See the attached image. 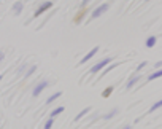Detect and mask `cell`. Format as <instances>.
Listing matches in <instances>:
<instances>
[{"mask_svg":"<svg viewBox=\"0 0 162 129\" xmlns=\"http://www.w3.org/2000/svg\"><path fill=\"white\" fill-rule=\"evenodd\" d=\"M110 61H111V59H110V57H105V59H102L100 62H97L95 66L91 69V73H97V72H100V70H102V69H103L105 66H108V64H110Z\"/></svg>","mask_w":162,"mask_h":129,"instance_id":"cell-1","label":"cell"},{"mask_svg":"<svg viewBox=\"0 0 162 129\" xmlns=\"http://www.w3.org/2000/svg\"><path fill=\"white\" fill-rule=\"evenodd\" d=\"M106 10H108V5L103 3V5H100L99 8H95V10H94V13H92V18H99L100 15H103Z\"/></svg>","mask_w":162,"mask_h":129,"instance_id":"cell-2","label":"cell"},{"mask_svg":"<svg viewBox=\"0 0 162 129\" xmlns=\"http://www.w3.org/2000/svg\"><path fill=\"white\" fill-rule=\"evenodd\" d=\"M46 86H48V81H41V83H38V85L35 86V89H34V93H32V94H34L35 97H37V96H40V93L46 88Z\"/></svg>","mask_w":162,"mask_h":129,"instance_id":"cell-3","label":"cell"},{"mask_svg":"<svg viewBox=\"0 0 162 129\" xmlns=\"http://www.w3.org/2000/svg\"><path fill=\"white\" fill-rule=\"evenodd\" d=\"M97 51H99V46H94V48H92V49H91V51H89V53H87V54H86V56H84V57H83V59H81V64H86V62H87V61H89V59H91L92 56H94V54H95Z\"/></svg>","mask_w":162,"mask_h":129,"instance_id":"cell-4","label":"cell"},{"mask_svg":"<svg viewBox=\"0 0 162 129\" xmlns=\"http://www.w3.org/2000/svg\"><path fill=\"white\" fill-rule=\"evenodd\" d=\"M51 7H53V3H51V2H46L45 5H41V7L38 8V10H37V13H35V16H38V15H41V13H43L45 10H48V8H51Z\"/></svg>","mask_w":162,"mask_h":129,"instance_id":"cell-5","label":"cell"},{"mask_svg":"<svg viewBox=\"0 0 162 129\" xmlns=\"http://www.w3.org/2000/svg\"><path fill=\"white\" fill-rule=\"evenodd\" d=\"M138 78H141V77H140V75H137V77H132L130 80H129V83H127V86H126V88H127V89H130L132 86H133V85H135V83L138 81Z\"/></svg>","mask_w":162,"mask_h":129,"instance_id":"cell-6","label":"cell"},{"mask_svg":"<svg viewBox=\"0 0 162 129\" xmlns=\"http://www.w3.org/2000/svg\"><path fill=\"white\" fill-rule=\"evenodd\" d=\"M161 77H162V69H161V70H156L154 73H151V75L148 77V80L151 81V80H156V78H161Z\"/></svg>","mask_w":162,"mask_h":129,"instance_id":"cell-7","label":"cell"},{"mask_svg":"<svg viewBox=\"0 0 162 129\" xmlns=\"http://www.w3.org/2000/svg\"><path fill=\"white\" fill-rule=\"evenodd\" d=\"M89 110H91L89 107H87V108H83V110H81V112H80V113H78V115H76V116H75V121H78V119H81V118H83V116H84V115H86V113H89Z\"/></svg>","mask_w":162,"mask_h":129,"instance_id":"cell-8","label":"cell"},{"mask_svg":"<svg viewBox=\"0 0 162 129\" xmlns=\"http://www.w3.org/2000/svg\"><path fill=\"white\" fill-rule=\"evenodd\" d=\"M64 110H65L64 107H57V108H54L53 112H51V118H54V116H57V115H61Z\"/></svg>","mask_w":162,"mask_h":129,"instance_id":"cell-9","label":"cell"},{"mask_svg":"<svg viewBox=\"0 0 162 129\" xmlns=\"http://www.w3.org/2000/svg\"><path fill=\"white\" fill-rule=\"evenodd\" d=\"M156 40H157L156 37H150V38L146 40V46H148V48H152V46L156 45Z\"/></svg>","mask_w":162,"mask_h":129,"instance_id":"cell-10","label":"cell"},{"mask_svg":"<svg viewBox=\"0 0 162 129\" xmlns=\"http://www.w3.org/2000/svg\"><path fill=\"white\" fill-rule=\"evenodd\" d=\"M61 94H62V93H54L53 96H49V97H48V104H51V102H54V100H56L57 97H61Z\"/></svg>","mask_w":162,"mask_h":129,"instance_id":"cell-11","label":"cell"},{"mask_svg":"<svg viewBox=\"0 0 162 129\" xmlns=\"http://www.w3.org/2000/svg\"><path fill=\"white\" fill-rule=\"evenodd\" d=\"M161 107H162V99H161V100H157V102H156L154 105H151L150 112H154V110H157V108H161Z\"/></svg>","mask_w":162,"mask_h":129,"instance_id":"cell-12","label":"cell"},{"mask_svg":"<svg viewBox=\"0 0 162 129\" xmlns=\"http://www.w3.org/2000/svg\"><path fill=\"white\" fill-rule=\"evenodd\" d=\"M116 113H118V108H113V112L106 113L103 118H105V119H111V118H113V116H114V115H116Z\"/></svg>","mask_w":162,"mask_h":129,"instance_id":"cell-13","label":"cell"},{"mask_svg":"<svg viewBox=\"0 0 162 129\" xmlns=\"http://www.w3.org/2000/svg\"><path fill=\"white\" fill-rule=\"evenodd\" d=\"M53 123H54V118H49L48 121L45 123V129H51L53 128Z\"/></svg>","mask_w":162,"mask_h":129,"instance_id":"cell-14","label":"cell"},{"mask_svg":"<svg viewBox=\"0 0 162 129\" xmlns=\"http://www.w3.org/2000/svg\"><path fill=\"white\" fill-rule=\"evenodd\" d=\"M15 10H16V13H19V11L22 10V3H16V5H15Z\"/></svg>","mask_w":162,"mask_h":129,"instance_id":"cell-15","label":"cell"},{"mask_svg":"<svg viewBox=\"0 0 162 129\" xmlns=\"http://www.w3.org/2000/svg\"><path fill=\"white\" fill-rule=\"evenodd\" d=\"M116 66H118V64H113V66H110V67H108V69H106V70H105V73H106V72H110V70H111V69H114Z\"/></svg>","mask_w":162,"mask_h":129,"instance_id":"cell-16","label":"cell"},{"mask_svg":"<svg viewBox=\"0 0 162 129\" xmlns=\"http://www.w3.org/2000/svg\"><path fill=\"white\" fill-rule=\"evenodd\" d=\"M146 66V61H143L141 64H138V69H143V67H145Z\"/></svg>","mask_w":162,"mask_h":129,"instance_id":"cell-17","label":"cell"},{"mask_svg":"<svg viewBox=\"0 0 162 129\" xmlns=\"http://www.w3.org/2000/svg\"><path fill=\"white\" fill-rule=\"evenodd\" d=\"M156 69H159V67H162V61H159V62H156V66H154Z\"/></svg>","mask_w":162,"mask_h":129,"instance_id":"cell-18","label":"cell"},{"mask_svg":"<svg viewBox=\"0 0 162 129\" xmlns=\"http://www.w3.org/2000/svg\"><path fill=\"white\" fill-rule=\"evenodd\" d=\"M2 59H3V53L0 51V62H2Z\"/></svg>","mask_w":162,"mask_h":129,"instance_id":"cell-19","label":"cell"},{"mask_svg":"<svg viewBox=\"0 0 162 129\" xmlns=\"http://www.w3.org/2000/svg\"><path fill=\"white\" fill-rule=\"evenodd\" d=\"M122 129H132V128H130V126H124Z\"/></svg>","mask_w":162,"mask_h":129,"instance_id":"cell-20","label":"cell"},{"mask_svg":"<svg viewBox=\"0 0 162 129\" xmlns=\"http://www.w3.org/2000/svg\"><path fill=\"white\" fill-rule=\"evenodd\" d=\"M2 78H3V77H2V75H0V80H2Z\"/></svg>","mask_w":162,"mask_h":129,"instance_id":"cell-21","label":"cell"}]
</instances>
